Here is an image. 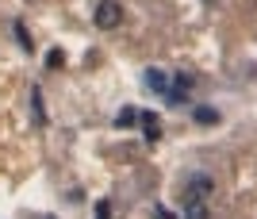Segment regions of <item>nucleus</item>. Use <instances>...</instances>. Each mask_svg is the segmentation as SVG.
<instances>
[{
  "instance_id": "obj_1",
  "label": "nucleus",
  "mask_w": 257,
  "mask_h": 219,
  "mask_svg": "<svg viewBox=\"0 0 257 219\" xmlns=\"http://www.w3.org/2000/svg\"><path fill=\"white\" fill-rule=\"evenodd\" d=\"M92 23H96L100 31H115L119 23H123V4L119 0H100L96 12H92Z\"/></svg>"
},
{
  "instance_id": "obj_2",
  "label": "nucleus",
  "mask_w": 257,
  "mask_h": 219,
  "mask_svg": "<svg viewBox=\"0 0 257 219\" xmlns=\"http://www.w3.org/2000/svg\"><path fill=\"white\" fill-rule=\"evenodd\" d=\"M211 177H207V173H192V177H188V185H184V196L181 200H207V196H211Z\"/></svg>"
},
{
  "instance_id": "obj_3",
  "label": "nucleus",
  "mask_w": 257,
  "mask_h": 219,
  "mask_svg": "<svg viewBox=\"0 0 257 219\" xmlns=\"http://www.w3.org/2000/svg\"><path fill=\"white\" fill-rule=\"evenodd\" d=\"M142 81H146V88H154L158 96H165V100L173 96V77H169V73H161V69H146V73H142Z\"/></svg>"
},
{
  "instance_id": "obj_4",
  "label": "nucleus",
  "mask_w": 257,
  "mask_h": 219,
  "mask_svg": "<svg viewBox=\"0 0 257 219\" xmlns=\"http://www.w3.org/2000/svg\"><path fill=\"white\" fill-rule=\"evenodd\" d=\"M184 204V219H207L211 208H207V200H181Z\"/></svg>"
},
{
  "instance_id": "obj_5",
  "label": "nucleus",
  "mask_w": 257,
  "mask_h": 219,
  "mask_svg": "<svg viewBox=\"0 0 257 219\" xmlns=\"http://www.w3.org/2000/svg\"><path fill=\"white\" fill-rule=\"evenodd\" d=\"M139 123H142V131H146V139H158V135H161V120L154 116V112H142Z\"/></svg>"
},
{
  "instance_id": "obj_6",
  "label": "nucleus",
  "mask_w": 257,
  "mask_h": 219,
  "mask_svg": "<svg viewBox=\"0 0 257 219\" xmlns=\"http://www.w3.org/2000/svg\"><path fill=\"white\" fill-rule=\"evenodd\" d=\"M31 112H35V123L46 127V108H43V88H31Z\"/></svg>"
},
{
  "instance_id": "obj_7",
  "label": "nucleus",
  "mask_w": 257,
  "mask_h": 219,
  "mask_svg": "<svg viewBox=\"0 0 257 219\" xmlns=\"http://www.w3.org/2000/svg\"><path fill=\"white\" fill-rule=\"evenodd\" d=\"M142 112L139 108H123V112H115V127H123V131H127V127H135V120H139Z\"/></svg>"
},
{
  "instance_id": "obj_8",
  "label": "nucleus",
  "mask_w": 257,
  "mask_h": 219,
  "mask_svg": "<svg viewBox=\"0 0 257 219\" xmlns=\"http://www.w3.org/2000/svg\"><path fill=\"white\" fill-rule=\"evenodd\" d=\"M196 123H200V127H211V123H219V112L215 108H196Z\"/></svg>"
},
{
  "instance_id": "obj_9",
  "label": "nucleus",
  "mask_w": 257,
  "mask_h": 219,
  "mask_svg": "<svg viewBox=\"0 0 257 219\" xmlns=\"http://www.w3.org/2000/svg\"><path fill=\"white\" fill-rule=\"evenodd\" d=\"M12 31H16V39H20V46H23V50H27V54H31V35H27V27H23V23H16V27H12Z\"/></svg>"
},
{
  "instance_id": "obj_10",
  "label": "nucleus",
  "mask_w": 257,
  "mask_h": 219,
  "mask_svg": "<svg viewBox=\"0 0 257 219\" xmlns=\"http://www.w3.org/2000/svg\"><path fill=\"white\" fill-rule=\"evenodd\" d=\"M46 66H50V69H62L65 66V54H62V50H50V54H46Z\"/></svg>"
},
{
  "instance_id": "obj_11",
  "label": "nucleus",
  "mask_w": 257,
  "mask_h": 219,
  "mask_svg": "<svg viewBox=\"0 0 257 219\" xmlns=\"http://www.w3.org/2000/svg\"><path fill=\"white\" fill-rule=\"evenodd\" d=\"M207 4H219V0H207Z\"/></svg>"
}]
</instances>
